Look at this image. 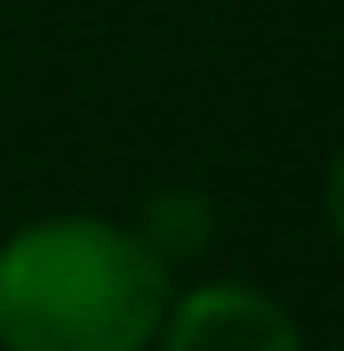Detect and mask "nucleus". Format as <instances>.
Segmentation results:
<instances>
[{
  "label": "nucleus",
  "mask_w": 344,
  "mask_h": 351,
  "mask_svg": "<svg viewBox=\"0 0 344 351\" xmlns=\"http://www.w3.org/2000/svg\"><path fill=\"white\" fill-rule=\"evenodd\" d=\"M149 351H310L297 311L263 284H175Z\"/></svg>",
  "instance_id": "f03ea898"
},
{
  "label": "nucleus",
  "mask_w": 344,
  "mask_h": 351,
  "mask_svg": "<svg viewBox=\"0 0 344 351\" xmlns=\"http://www.w3.org/2000/svg\"><path fill=\"white\" fill-rule=\"evenodd\" d=\"M135 237L169 263V270L196 263L216 243V203H210V189H196V182H169V189H156V196L135 210Z\"/></svg>",
  "instance_id": "7ed1b4c3"
},
{
  "label": "nucleus",
  "mask_w": 344,
  "mask_h": 351,
  "mask_svg": "<svg viewBox=\"0 0 344 351\" xmlns=\"http://www.w3.org/2000/svg\"><path fill=\"white\" fill-rule=\"evenodd\" d=\"M175 270L122 217L61 210L0 237V351H149Z\"/></svg>",
  "instance_id": "f257e3e1"
}]
</instances>
